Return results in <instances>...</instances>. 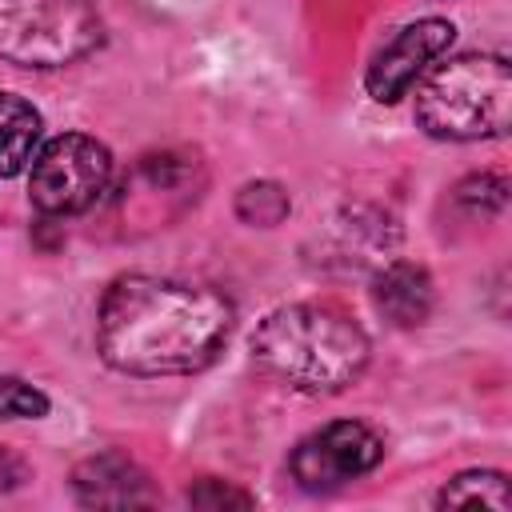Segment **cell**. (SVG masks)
Segmentation results:
<instances>
[{
	"label": "cell",
	"instance_id": "30bf717a",
	"mask_svg": "<svg viewBox=\"0 0 512 512\" xmlns=\"http://www.w3.org/2000/svg\"><path fill=\"white\" fill-rule=\"evenodd\" d=\"M40 148V112L16 96L0 92V176H20Z\"/></svg>",
	"mask_w": 512,
	"mask_h": 512
},
{
	"label": "cell",
	"instance_id": "6da1fadb",
	"mask_svg": "<svg viewBox=\"0 0 512 512\" xmlns=\"http://www.w3.org/2000/svg\"><path fill=\"white\" fill-rule=\"evenodd\" d=\"M236 324L232 300L212 284L128 272L96 308V348L124 376H188L208 368Z\"/></svg>",
	"mask_w": 512,
	"mask_h": 512
},
{
	"label": "cell",
	"instance_id": "9c48e42d",
	"mask_svg": "<svg viewBox=\"0 0 512 512\" xmlns=\"http://www.w3.org/2000/svg\"><path fill=\"white\" fill-rule=\"evenodd\" d=\"M372 304H376V312L388 324H396V328H420L432 316L436 284H432L428 268H420L412 260H392L372 280Z\"/></svg>",
	"mask_w": 512,
	"mask_h": 512
},
{
	"label": "cell",
	"instance_id": "7c38bea8",
	"mask_svg": "<svg viewBox=\"0 0 512 512\" xmlns=\"http://www.w3.org/2000/svg\"><path fill=\"white\" fill-rule=\"evenodd\" d=\"M288 212H292V200L276 180H252L236 192V216L252 228H276L288 220Z\"/></svg>",
	"mask_w": 512,
	"mask_h": 512
},
{
	"label": "cell",
	"instance_id": "2e32d148",
	"mask_svg": "<svg viewBox=\"0 0 512 512\" xmlns=\"http://www.w3.org/2000/svg\"><path fill=\"white\" fill-rule=\"evenodd\" d=\"M24 480H28V464H24L12 448H4V444H0V496H4V492H12V488H20Z\"/></svg>",
	"mask_w": 512,
	"mask_h": 512
},
{
	"label": "cell",
	"instance_id": "52a82bcc",
	"mask_svg": "<svg viewBox=\"0 0 512 512\" xmlns=\"http://www.w3.org/2000/svg\"><path fill=\"white\" fill-rule=\"evenodd\" d=\"M456 40V28L452 20H440V16H424V20H412L404 28H396L380 48L376 56L368 60V72H364V88L376 104H396L412 92V84L424 76V68L448 52Z\"/></svg>",
	"mask_w": 512,
	"mask_h": 512
},
{
	"label": "cell",
	"instance_id": "5b68a950",
	"mask_svg": "<svg viewBox=\"0 0 512 512\" xmlns=\"http://www.w3.org/2000/svg\"><path fill=\"white\" fill-rule=\"evenodd\" d=\"M112 184V152L84 132H60L28 164V200L44 216L88 212Z\"/></svg>",
	"mask_w": 512,
	"mask_h": 512
},
{
	"label": "cell",
	"instance_id": "4fadbf2b",
	"mask_svg": "<svg viewBox=\"0 0 512 512\" xmlns=\"http://www.w3.org/2000/svg\"><path fill=\"white\" fill-rule=\"evenodd\" d=\"M456 204L472 216H496L508 204V180L500 172H480L456 184Z\"/></svg>",
	"mask_w": 512,
	"mask_h": 512
},
{
	"label": "cell",
	"instance_id": "277c9868",
	"mask_svg": "<svg viewBox=\"0 0 512 512\" xmlns=\"http://www.w3.org/2000/svg\"><path fill=\"white\" fill-rule=\"evenodd\" d=\"M104 40L88 0H0V56L20 68H64Z\"/></svg>",
	"mask_w": 512,
	"mask_h": 512
},
{
	"label": "cell",
	"instance_id": "ba28073f",
	"mask_svg": "<svg viewBox=\"0 0 512 512\" xmlns=\"http://www.w3.org/2000/svg\"><path fill=\"white\" fill-rule=\"evenodd\" d=\"M72 488L76 500L88 508H136L156 500L148 472L120 452H100L80 460L72 472Z\"/></svg>",
	"mask_w": 512,
	"mask_h": 512
},
{
	"label": "cell",
	"instance_id": "5bb4252c",
	"mask_svg": "<svg viewBox=\"0 0 512 512\" xmlns=\"http://www.w3.org/2000/svg\"><path fill=\"white\" fill-rule=\"evenodd\" d=\"M44 412H48V396L36 384L0 372V420H40Z\"/></svg>",
	"mask_w": 512,
	"mask_h": 512
},
{
	"label": "cell",
	"instance_id": "7a4b0ae2",
	"mask_svg": "<svg viewBox=\"0 0 512 512\" xmlns=\"http://www.w3.org/2000/svg\"><path fill=\"white\" fill-rule=\"evenodd\" d=\"M252 356L292 392L336 396L360 380L372 344L336 304H284L252 332Z\"/></svg>",
	"mask_w": 512,
	"mask_h": 512
},
{
	"label": "cell",
	"instance_id": "8992f818",
	"mask_svg": "<svg viewBox=\"0 0 512 512\" xmlns=\"http://www.w3.org/2000/svg\"><path fill=\"white\" fill-rule=\"evenodd\" d=\"M384 460V440L360 420H332L292 448V480L308 492L344 488Z\"/></svg>",
	"mask_w": 512,
	"mask_h": 512
},
{
	"label": "cell",
	"instance_id": "3957f363",
	"mask_svg": "<svg viewBox=\"0 0 512 512\" xmlns=\"http://www.w3.org/2000/svg\"><path fill=\"white\" fill-rule=\"evenodd\" d=\"M512 120V68L500 52L444 60L416 92V124L432 140H500Z\"/></svg>",
	"mask_w": 512,
	"mask_h": 512
},
{
	"label": "cell",
	"instance_id": "8fae6325",
	"mask_svg": "<svg viewBox=\"0 0 512 512\" xmlns=\"http://www.w3.org/2000/svg\"><path fill=\"white\" fill-rule=\"evenodd\" d=\"M436 504L440 508H496V512H508L512 508V492H508V476L504 472H492V468H472V472H460L452 476L440 492H436Z\"/></svg>",
	"mask_w": 512,
	"mask_h": 512
},
{
	"label": "cell",
	"instance_id": "9a60e30c",
	"mask_svg": "<svg viewBox=\"0 0 512 512\" xmlns=\"http://www.w3.org/2000/svg\"><path fill=\"white\" fill-rule=\"evenodd\" d=\"M188 504H196V508H252V496L244 488L224 484V480H200L188 488Z\"/></svg>",
	"mask_w": 512,
	"mask_h": 512
}]
</instances>
